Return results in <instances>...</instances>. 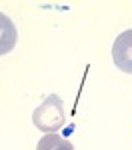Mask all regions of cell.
<instances>
[{
	"label": "cell",
	"instance_id": "obj_1",
	"mask_svg": "<svg viewBox=\"0 0 132 150\" xmlns=\"http://www.w3.org/2000/svg\"><path fill=\"white\" fill-rule=\"evenodd\" d=\"M32 122H34V126L40 132L56 134L60 128L66 124V106H64V100L60 96H56V94L46 96L44 102L32 112Z\"/></svg>",
	"mask_w": 132,
	"mask_h": 150
},
{
	"label": "cell",
	"instance_id": "obj_2",
	"mask_svg": "<svg viewBox=\"0 0 132 150\" xmlns=\"http://www.w3.org/2000/svg\"><path fill=\"white\" fill-rule=\"evenodd\" d=\"M112 60L122 72L132 74V30H124L112 44Z\"/></svg>",
	"mask_w": 132,
	"mask_h": 150
},
{
	"label": "cell",
	"instance_id": "obj_3",
	"mask_svg": "<svg viewBox=\"0 0 132 150\" xmlns=\"http://www.w3.org/2000/svg\"><path fill=\"white\" fill-rule=\"evenodd\" d=\"M16 40H18V32L14 22L0 12V56L12 52V48L16 46Z\"/></svg>",
	"mask_w": 132,
	"mask_h": 150
},
{
	"label": "cell",
	"instance_id": "obj_4",
	"mask_svg": "<svg viewBox=\"0 0 132 150\" xmlns=\"http://www.w3.org/2000/svg\"><path fill=\"white\" fill-rule=\"evenodd\" d=\"M36 150H74V146L58 134H44L36 144Z\"/></svg>",
	"mask_w": 132,
	"mask_h": 150
}]
</instances>
